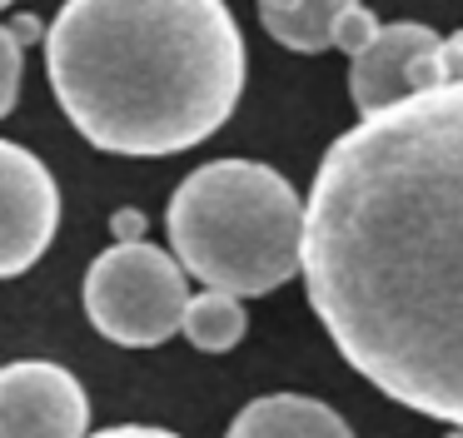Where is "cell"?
<instances>
[{"mask_svg":"<svg viewBox=\"0 0 463 438\" xmlns=\"http://www.w3.org/2000/svg\"><path fill=\"white\" fill-rule=\"evenodd\" d=\"M299 269L379 394L463 428V80L359 115L324 149Z\"/></svg>","mask_w":463,"mask_h":438,"instance_id":"1","label":"cell"},{"mask_svg":"<svg viewBox=\"0 0 463 438\" xmlns=\"http://www.w3.org/2000/svg\"><path fill=\"white\" fill-rule=\"evenodd\" d=\"M71 125L105 155H180L244 95V35L224 0H65L45 35Z\"/></svg>","mask_w":463,"mask_h":438,"instance_id":"2","label":"cell"},{"mask_svg":"<svg viewBox=\"0 0 463 438\" xmlns=\"http://www.w3.org/2000/svg\"><path fill=\"white\" fill-rule=\"evenodd\" d=\"M170 244L184 274L224 294H269L299 274L304 199L260 159H210L170 195Z\"/></svg>","mask_w":463,"mask_h":438,"instance_id":"3","label":"cell"},{"mask_svg":"<svg viewBox=\"0 0 463 438\" xmlns=\"http://www.w3.org/2000/svg\"><path fill=\"white\" fill-rule=\"evenodd\" d=\"M184 304H190L184 264L145 239L110 244L85 274V314L110 344L125 348H155L180 334Z\"/></svg>","mask_w":463,"mask_h":438,"instance_id":"4","label":"cell"},{"mask_svg":"<svg viewBox=\"0 0 463 438\" xmlns=\"http://www.w3.org/2000/svg\"><path fill=\"white\" fill-rule=\"evenodd\" d=\"M61 229L55 175L15 139H0V279H15L51 249Z\"/></svg>","mask_w":463,"mask_h":438,"instance_id":"5","label":"cell"},{"mask_svg":"<svg viewBox=\"0 0 463 438\" xmlns=\"http://www.w3.org/2000/svg\"><path fill=\"white\" fill-rule=\"evenodd\" d=\"M439 45L443 35L419 20H393L379 25L373 40L349 55V100L359 115L393 105V100L413 95V90L443 85V65H439Z\"/></svg>","mask_w":463,"mask_h":438,"instance_id":"6","label":"cell"},{"mask_svg":"<svg viewBox=\"0 0 463 438\" xmlns=\"http://www.w3.org/2000/svg\"><path fill=\"white\" fill-rule=\"evenodd\" d=\"M90 404L71 368L21 358L0 368V438H85Z\"/></svg>","mask_w":463,"mask_h":438,"instance_id":"7","label":"cell"},{"mask_svg":"<svg viewBox=\"0 0 463 438\" xmlns=\"http://www.w3.org/2000/svg\"><path fill=\"white\" fill-rule=\"evenodd\" d=\"M224 438H354V428L309 394H264L240 408Z\"/></svg>","mask_w":463,"mask_h":438,"instance_id":"8","label":"cell"},{"mask_svg":"<svg viewBox=\"0 0 463 438\" xmlns=\"http://www.w3.org/2000/svg\"><path fill=\"white\" fill-rule=\"evenodd\" d=\"M359 0H260V25L294 55H319L334 50V25Z\"/></svg>","mask_w":463,"mask_h":438,"instance_id":"9","label":"cell"},{"mask_svg":"<svg viewBox=\"0 0 463 438\" xmlns=\"http://www.w3.org/2000/svg\"><path fill=\"white\" fill-rule=\"evenodd\" d=\"M180 334L190 338L200 354H230V348L244 338V304H240V294L204 289L200 299H190V304H184Z\"/></svg>","mask_w":463,"mask_h":438,"instance_id":"10","label":"cell"},{"mask_svg":"<svg viewBox=\"0 0 463 438\" xmlns=\"http://www.w3.org/2000/svg\"><path fill=\"white\" fill-rule=\"evenodd\" d=\"M21 100V40L11 25H0V119Z\"/></svg>","mask_w":463,"mask_h":438,"instance_id":"11","label":"cell"},{"mask_svg":"<svg viewBox=\"0 0 463 438\" xmlns=\"http://www.w3.org/2000/svg\"><path fill=\"white\" fill-rule=\"evenodd\" d=\"M379 25H383V20H379V15H373V10L359 0V5L344 10V20L334 25V50H344V55H359V50L373 40V30H379Z\"/></svg>","mask_w":463,"mask_h":438,"instance_id":"12","label":"cell"},{"mask_svg":"<svg viewBox=\"0 0 463 438\" xmlns=\"http://www.w3.org/2000/svg\"><path fill=\"white\" fill-rule=\"evenodd\" d=\"M85 438H180L170 428H150V424H120V428H105V433H85Z\"/></svg>","mask_w":463,"mask_h":438,"instance_id":"13","label":"cell"},{"mask_svg":"<svg viewBox=\"0 0 463 438\" xmlns=\"http://www.w3.org/2000/svg\"><path fill=\"white\" fill-rule=\"evenodd\" d=\"M115 234H140V214H115Z\"/></svg>","mask_w":463,"mask_h":438,"instance_id":"14","label":"cell"},{"mask_svg":"<svg viewBox=\"0 0 463 438\" xmlns=\"http://www.w3.org/2000/svg\"><path fill=\"white\" fill-rule=\"evenodd\" d=\"M449 438H463V428H453V433H449Z\"/></svg>","mask_w":463,"mask_h":438,"instance_id":"15","label":"cell"},{"mask_svg":"<svg viewBox=\"0 0 463 438\" xmlns=\"http://www.w3.org/2000/svg\"><path fill=\"white\" fill-rule=\"evenodd\" d=\"M5 5H11V0H0V10H5Z\"/></svg>","mask_w":463,"mask_h":438,"instance_id":"16","label":"cell"}]
</instances>
